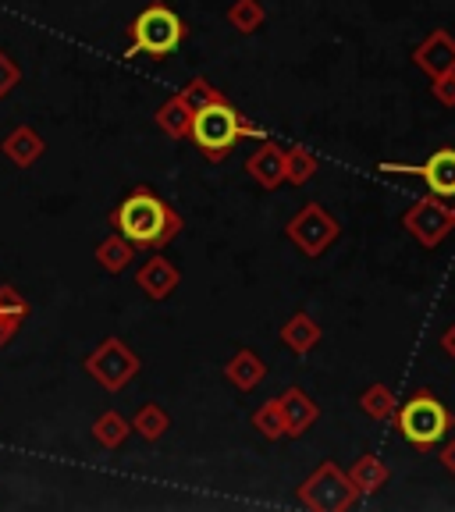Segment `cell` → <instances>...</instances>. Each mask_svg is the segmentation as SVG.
<instances>
[{
    "label": "cell",
    "instance_id": "6da1fadb",
    "mask_svg": "<svg viewBox=\"0 0 455 512\" xmlns=\"http://www.w3.org/2000/svg\"><path fill=\"white\" fill-rule=\"evenodd\" d=\"M111 228L136 249H164L182 235V214L168 200H160L150 185H136L114 203Z\"/></svg>",
    "mask_w": 455,
    "mask_h": 512
},
{
    "label": "cell",
    "instance_id": "7a4b0ae2",
    "mask_svg": "<svg viewBox=\"0 0 455 512\" xmlns=\"http://www.w3.org/2000/svg\"><path fill=\"white\" fill-rule=\"evenodd\" d=\"M189 139L203 157L217 164V160L232 157L242 139H264V128L246 121L224 96H217V100H210L207 107H200V111L192 114Z\"/></svg>",
    "mask_w": 455,
    "mask_h": 512
},
{
    "label": "cell",
    "instance_id": "3957f363",
    "mask_svg": "<svg viewBox=\"0 0 455 512\" xmlns=\"http://www.w3.org/2000/svg\"><path fill=\"white\" fill-rule=\"evenodd\" d=\"M189 29L185 22L178 18V11H171L164 0H153L150 8H143L132 25H128V50H125V61L132 57H150V61H164L171 57L178 47L185 43Z\"/></svg>",
    "mask_w": 455,
    "mask_h": 512
},
{
    "label": "cell",
    "instance_id": "277c9868",
    "mask_svg": "<svg viewBox=\"0 0 455 512\" xmlns=\"http://www.w3.org/2000/svg\"><path fill=\"white\" fill-rule=\"evenodd\" d=\"M392 420H395V427H399L402 438H406L413 448H420V452L441 445V438H448L455 427L452 409H448L431 388H420V392H413L406 402H399Z\"/></svg>",
    "mask_w": 455,
    "mask_h": 512
},
{
    "label": "cell",
    "instance_id": "5b68a950",
    "mask_svg": "<svg viewBox=\"0 0 455 512\" xmlns=\"http://www.w3.org/2000/svg\"><path fill=\"white\" fill-rule=\"evenodd\" d=\"M360 498V491L352 488L349 473L335 463H320L310 477L299 484V502L313 512H342L352 509Z\"/></svg>",
    "mask_w": 455,
    "mask_h": 512
},
{
    "label": "cell",
    "instance_id": "8992f818",
    "mask_svg": "<svg viewBox=\"0 0 455 512\" xmlns=\"http://www.w3.org/2000/svg\"><path fill=\"white\" fill-rule=\"evenodd\" d=\"M82 367H86V374H93V381L100 384V388L121 392V388H128V381L139 374L143 360H139L136 352L128 349V342H121V338H104V342L96 345V352H89Z\"/></svg>",
    "mask_w": 455,
    "mask_h": 512
},
{
    "label": "cell",
    "instance_id": "52a82bcc",
    "mask_svg": "<svg viewBox=\"0 0 455 512\" xmlns=\"http://www.w3.org/2000/svg\"><path fill=\"white\" fill-rule=\"evenodd\" d=\"M285 235L296 242L299 253L317 260V256H324L338 242L342 224L335 221V214H328V210L320 207V203H306V207L285 224Z\"/></svg>",
    "mask_w": 455,
    "mask_h": 512
},
{
    "label": "cell",
    "instance_id": "ba28073f",
    "mask_svg": "<svg viewBox=\"0 0 455 512\" xmlns=\"http://www.w3.org/2000/svg\"><path fill=\"white\" fill-rule=\"evenodd\" d=\"M402 228L424 249H438L455 232V203H445L438 196H424V200H416L402 214Z\"/></svg>",
    "mask_w": 455,
    "mask_h": 512
},
{
    "label": "cell",
    "instance_id": "9c48e42d",
    "mask_svg": "<svg viewBox=\"0 0 455 512\" xmlns=\"http://www.w3.org/2000/svg\"><path fill=\"white\" fill-rule=\"evenodd\" d=\"M381 175H416L424 178L431 196L438 200H455V150L441 146L424 164H381Z\"/></svg>",
    "mask_w": 455,
    "mask_h": 512
},
{
    "label": "cell",
    "instance_id": "30bf717a",
    "mask_svg": "<svg viewBox=\"0 0 455 512\" xmlns=\"http://www.w3.org/2000/svg\"><path fill=\"white\" fill-rule=\"evenodd\" d=\"M413 64L424 75H431V79L455 72V36L448 29H431L413 47Z\"/></svg>",
    "mask_w": 455,
    "mask_h": 512
},
{
    "label": "cell",
    "instance_id": "8fae6325",
    "mask_svg": "<svg viewBox=\"0 0 455 512\" xmlns=\"http://www.w3.org/2000/svg\"><path fill=\"white\" fill-rule=\"evenodd\" d=\"M246 175L253 178L260 189H278L285 185V146L271 143V139H260L256 153L246 160Z\"/></svg>",
    "mask_w": 455,
    "mask_h": 512
},
{
    "label": "cell",
    "instance_id": "7c38bea8",
    "mask_svg": "<svg viewBox=\"0 0 455 512\" xmlns=\"http://www.w3.org/2000/svg\"><path fill=\"white\" fill-rule=\"evenodd\" d=\"M281 416H285V438H303L313 424H317V402L303 392V388H288L285 395H278Z\"/></svg>",
    "mask_w": 455,
    "mask_h": 512
},
{
    "label": "cell",
    "instance_id": "4fadbf2b",
    "mask_svg": "<svg viewBox=\"0 0 455 512\" xmlns=\"http://www.w3.org/2000/svg\"><path fill=\"white\" fill-rule=\"evenodd\" d=\"M136 285L143 288L150 299H168L178 285H182V271L171 264L168 256H150L136 274Z\"/></svg>",
    "mask_w": 455,
    "mask_h": 512
},
{
    "label": "cell",
    "instance_id": "5bb4252c",
    "mask_svg": "<svg viewBox=\"0 0 455 512\" xmlns=\"http://www.w3.org/2000/svg\"><path fill=\"white\" fill-rule=\"evenodd\" d=\"M0 150H4V157L15 164V168H32L36 160L43 157V150H47V143H43V136L36 132V128L29 125H15L4 136V143H0Z\"/></svg>",
    "mask_w": 455,
    "mask_h": 512
},
{
    "label": "cell",
    "instance_id": "9a60e30c",
    "mask_svg": "<svg viewBox=\"0 0 455 512\" xmlns=\"http://www.w3.org/2000/svg\"><path fill=\"white\" fill-rule=\"evenodd\" d=\"M224 377H228V381H232L239 392H253L256 384L267 377V363L260 360L253 349H239L232 360L224 363Z\"/></svg>",
    "mask_w": 455,
    "mask_h": 512
},
{
    "label": "cell",
    "instance_id": "2e32d148",
    "mask_svg": "<svg viewBox=\"0 0 455 512\" xmlns=\"http://www.w3.org/2000/svg\"><path fill=\"white\" fill-rule=\"evenodd\" d=\"M320 324L310 317V313H296V317H288V324L281 328V345L288 352H296V356H306L310 349L320 345Z\"/></svg>",
    "mask_w": 455,
    "mask_h": 512
},
{
    "label": "cell",
    "instance_id": "e0dca14e",
    "mask_svg": "<svg viewBox=\"0 0 455 512\" xmlns=\"http://www.w3.org/2000/svg\"><path fill=\"white\" fill-rule=\"evenodd\" d=\"M29 317V303L15 285H0V345H8Z\"/></svg>",
    "mask_w": 455,
    "mask_h": 512
},
{
    "label": "cell",
    "instance_id": "ac0fdd59",
    "mask_svg": "<svg viewBox=\"0 0 455 512\" xmlns=\"http://www.w3.org/2000/svg\"><path fill=\"white\" fill-rule=\"evenodd\" d=\"M93 256H96V264L104 267L107 274H121L128 264H132V260H136V246H132V242H128L125 235L111 232L107 239L96 242Z\"/></svg>",
    "mask_w": 455,
    "mask_h": 512
},
{
    "label": "cell",
    "instance_id": "d6986e66",
    "mask_svg": "<svg viewBox=\"0 0 455 512\" xmlns=\"http://www.w3.org/2000/svg\"><path fill=\"white\" fill-rule=\"evenodd\" d=\"M192 107H189V100H185L182 93L178 96H171L168 104L160 107L157 111V125L168 132L171 139H189V132H192Z\"/></svg>",
    "mask_w": 455,
    "mask_h": 512
},
{
    "label": "cell",
    "instance_id": "ffe728a7",
    "mask_svg": "<svg viewBox=\"0 0 455 512\" xmlns=\"http://www.w3.org/2000/svg\"><path fill=\"white\" fill-rule=\"evenodd\" d=\"M388 466L381 463L377 456H360L356 459V466L349 470V480H352V488L360 491V495H377V491L388 484Z\"/></svg>",
    "mask_w": 455,
    "mask_h": 512
},
{
    "label": "cell",
    "instance_id": "44dd1931",
    "mask_svg": "<svg viewBox=\"0 0 455 512\" xmlns=\"http://www.w3.org/2000/svg\"><path fill=\"white\" fill-rule=\"evenodd\" d=\"M132 424V434H139L143 441H157L164 438V431L171 427V416L164 413V406H157V402H146V406H139V413L128 420Z\"/></svg>",
    "mask_w": 455,
    "mask_h": 512
},
{
    "label": "cell",
    "instance_id": "7402d4cb",
    "mask_svg": "<svg viewBox=\"0 0 455 512\" xmlns=\"http://www.w3.org/2000/svg\"><path fill=\"white\" fill-rule=\"evenodd\" d=\"M128 434H132V424H128L121 413H100L93 420V438L96 445H104V448H121L128 441Z\"/></svg>",
    "mask_w": 455,
    "mask_h": 512
},
{
    "label": "cell",
    "instance_id": "603a6c76",
    "mask_svg": "<svg viewBox=\"0 0 455 512\" xmlns=\"http://www.w3.org/2000/svg\"><path fill=\"white\" fill-rule=\"evenodd\" d=\"M360 409L370 416V420H392L395 409H399V399L388 384H370L367 392L360 395Z\"/></svg>",
    "mask_w": 455,
    "mask_h": 512
},
{
    "label": "cell",
    "instance_id": "cb8c5ba5",
    "mask_svg": "<svg viewBox=\"0 0 455 512\" xmlns=\"http://www.w3.org/2000/svg\"><path fill=\"white\" fill-rule=\"evenodd\" d=\"M317 157H313L306 146H288L285 150V182L288 185H306L317 175Z\"/></svg>",
    "mask_w": 455,
    "mask_h": 512
},
{
    "label": "cell",
    "instance_id": "d4e9b609",
    "mask_svg": "<svg viewBox=\"0 0 455 512\" xmlns=\"http://www.w3.org/2000/svg\"><path fill=\"white\" fill-rule=\"evenodd\" d=\"M264 22H267V11L260 0H235L232 8H228V25H232L235 32H242V36L256 32Z\"/></svg>",
    "mask_w": 455,
    "mask_h": 512
},
{
    "label": "cell",
    "instance_id": "484cf974",
    "mask_svg": "<svg viewBox=\"0 0 455 512\" xmlns=\"http://www.w3.org/2000/svg\"><path fill=\"white\" fill-rule=\"evenodd\" d=\"M253 427H256V431H260V434H264L267 441L285 438V416H281L278 399L264 402V406L256 409V413H253Z\"/></svg>",
    "mask_w": 455,
    "mask_h": 512
},
{
    "label": "cell",
    "instance_id": "4316f807",
    "mask_svg": "<svg viewBox=\"0 0 455 512\" xmlns=\"http://www.w3.org/2000/svg\"><path fill=\"white\" fill-rule=\"evenodd\" d=\"M182 96L189 100L192 111H200V107H207L210 100H217V96H221V89H214L207 79H192L189 86L182 89Z\"/></svg>",
    "mask_w": 455,
    "mask_h": 512
},
{
    "label": "cell",
    "instance_id": "83f0119b",
    "mask_svg": "<svg viewBox=\"0 0 455 512\" xmlns=\"http://www.w3.org/2000/svg\"><path fill=\"white\" fill-rule=\"evenodd\" d=\"M18 82H22V68L11 61L8 50H0V100H4V96H8Z\"/></svg>",
    "mask_w": 455,
    "mask_h": 512
},
{
    "label": "cell",
    "instance_id": "f1b7e54d",
    "mask_svg": "<svg viewBox=\"0 0 455 512\" xmlns=\"http://www.w3.org/2000/svg\"><path fill=\"white\" fill-rule=\"evenodd\" d=\"M431 82H434L431 86L434 100H438L441 107H455V72L438 75V79H431Z\"/></svg>",
    "mask_w": 455,
    "mask_h": 512
},
{
    "label": "cell",
    "instance_id": "f546056e",
    "mask_svg": "<svg viewBox=\"0 0 455 512\" xmlns=\"http://www.w3.org/2000/svg\"><path fill=\"white\" fill-rule=\"evenodd\" d=\"M441 349H445L448 360H455V324H448V328L441 331Z\"/></svg>",
    "mask_w": 455,
    "mask_h": 512
},
{
    "label": "cell",
    "instance_id": "4dcf8cb0",
    "mask_svg": "<svg viewBox=\"0 0 455 512\" xmlns=\"http://www.w3.org/2000/svg\"><path fill=\"white\" fill-rule=\"evenodd\" d=\"M441 466H445V470H448V473H452V477H455V438L448 441L445 448H441Z\"/></svg>",
    "mask_w": 455,
    "mask_h": 512
}]
</instances>
